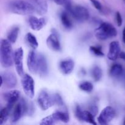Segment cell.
<instances>
[{"instance_id":"cell-1","label":"cell","mask_w":125,"mask_h":125,"mask_svg":"<svg viewBox=\"0 0 125 125\" xmlns=\"http://www.w3.org/2000/svg\"><path fill=\"white\" fill-rule=\"evenodd\" d=\"M0 61L4 68H9L13 65V52L12 43L7 39H2L1 41Z\"/></svg>"},{"instance_id":"cell-2","label":"cell","mask_w":125,"mask_h":125,"mask_svg":"<svg viewBox=\"0 0 125 125\" xmlns=\"http://www.w3.org/2000/svg\"><path fill=\"white\" fill-rule=\"evenodd\" d=\"M8 9L13 13L21 15H31L35 12L31 2H28L23 0H14L9 3Z\"/></svg>"},{"instance_id":"cell-3","label":"cell","mask_w":125,"mask_h":125,"mask_svg":"<svg viewBox=\"0 0 125 125\" xmlns=\"http://www.w3.org/2000/svg\"><path fill=\"white\" fill-rule=\"evenodd\" d=\"M117 30L111 23L103 22L98 28L95 29V34L96 39L100 40H106L114 38L117 35Z\"/></svg>"},{"instance_id":"cell-4","label":"cell","mask_w":125,"mask_h":125,"mask_svg":"<svg viewBox=\"0 0 125 125\" xmlns=\"http://www.w3.org/2000/svg\"><path fill=\"white\" fill-rule=\"evenodd\" d=\"M71 16L79 22H84L89 20L90 13L87 8L80 5H72V3L65 6Z\"/></svg>"},{"instance_id":"cell-5","label":"cell","mask_w":125,"mask_h":125,"mask_svg":"<svg viewBox=\"0 0 125 125\" xmlns=\"http://www.w3.org/2000/svg\"><path fill=\"white\" fill-rule=\"evenodd\" d=\"M21 85L23 91L29 98H33L35 95V83L33 78L28 74L22 76Z\"/></svg>"},{"instance_id":"cell-6","label":"cell","mask_w":125,"mask_h":125,"mask_svg":"<svg viewBox=\"0 0 125 125\" xmlns=\"http://www.w3.org/2000/svg\"><path fill=\"white\" fill-rule=\"evenodd\" d=\"M115 111L111 106H107L103 109L98 117V122L100 125L109 124L115 117Z\"/></svg>"},{"instance_id":"cell-7","label":"cell","mask_w":125,"mask_h":125,"mask_svg":"<svg viewBox=\"0 0 125 125\" xmlns=\"http://www.w3.org/2000/svg\"><path fill=\"white\" fill-rule=\"evenodd\" d=\"M37 102L40 109L43 111H46L54 106L52 95H50L45 90H42L39 94Z\"/></svg>"},{"instance_id":"cell-8","label":"cell","mask_w":125,"mask_h":125,"mask_svg":"<svg viewBox=\"0 0 125 125\" xmlns=\"http://www.w3.org/2000/svg\"><path fill=\"white\" fill-rule=\"evenodd\" d=\"M75 115L79 120L82 122H85L87 123L92 125H96L95 121V116L89 111H84L79 105L76 106Z\"/></svg>"},{"instance_id":"cell-9","label":"cell","mask_w":125,"mask_h":125,"mask_svg":"<svg viewBox=\"0 0 125 125\" xmlns=\"http://www.w3.org/2000/svg\"><path fill=\"white\" fill-rule=\"evenodd\" d=\"M23 50L21 47L17 48L13 52V63L15 65V69L20 76H23L24 74L23 69Z\"/></svg>"},{"instance_id":"cell-10","label":"cell","mask_w":125,"mask_h":125,"mask_svg":"<svg viewBox=\"0 0 125 125\" xmlns=\"http://www.w3.org/2000/svg\"><path fill=\"white\" fill-rule=\"evenodd\" d=\"M4 85L6 88L12 89L17 84V78L14 73L10 72H5L1 73V86Z\"/></svg>"},{"instance_id":"cell-11","label":"cell","mask_w":125,"mask_h":125,"mask_svg":"<svg viewBox=\"0 0 125 125\" xmlns=\"http://www.w3.org/2000/svg\"><path fill=\"white\" fill-rule=\"evenodd\" d=\"M46 45L50 50L54 51H60L61 50V45L57 32L52 29L51 34L46 39Z\"/></svg>"},{"instance_id":"cell-12","label":"cell","mask_w":125,"mask_h":125,"mask_svg":"<svg viewBox=\"0 0 125 125\" xmlns=\"http://www.w3.org/2000/svg\"><path fill=\"white\" fill-rule=\"evenodd\" d=\"M20 96V92L17 90H13L5 93L3 98L7 103V107L12 109L15 104L18 101Z\"/></svg>"},{"instance_id":"cell-13","label":"cell","mask_w":125,"mask_h":125,"mask_svg":"<svg viewBox=\"0 0 125 125\" xmlns=\"http://www.w3.org/2000/svg\"><path fill=\"white\" fill-rule=\"evenodd\" d=\"M48 65L46 57L43 54H38L37 73L40 77H45L48 74Z\"/></svg>"},{"instance_id":"cell-14","label":"cell","mask_w":125,"mask_h":125,"mask_svg":"<svg viewBox=\"0 0 125 125\" xmlns=\"http://www.w3.org/2000/svg\"><path fill=\"white\" fill-rule=\"evenodd\" d=\"M38 54L34 50L29 52L27 58V65L31 73L36 74L37 71Z\"/></svg>"},{"instance_id":"cell-15","label":"cell","mask_w":125,"mask_h":125,"mask_svg":"<svg viewBox=\"0 0 125 125\" xmlns=\"http://www.w3.org/2000/svg\"><path fill=\"white\" fill-rule=\"evenodd\" d=\"M31 28L34 31H40L45 26L47 20L45 18H38L34 16H31L28 20Z\"/></svg>"},{"instance_id":"cell-16","label":"cell","mask_w":125,"mask_h":125,"mask_svg":"<svg viewBox=\"0 0 125 125\" xmlns=\"http://www.w3.org/2000/svg\"><path fill=\"white\" fill-rule=\"evenodd\" d=\"M121 52L120 45L117 41H113L110 43L107 57L111 61H115Z\"/></svg>"},{"instance_id":"cell-17","label":"cell","mask_w":125,"mask_h":125,"mask_svg":"<svg viewBox=\"0 0 125 125\" xmlns=\"http://www.w3.org/2000/svg\"><path fill=\"white\" fill-rule=\"evenodd\" d=\"M31 3L37 14L43 15L47 12L48 7L47 0H31Z\"/></svg>"},{"instance_id":"cell-18","label":"cell","mask_w":125,"mask_h":125,"mask_svg":"<svg viewBox=\"0 0 125 125\" xmlns=\"http://www.w3.org/2000/svg\"><path fill=\"white\" fill-rule=\"evenodd\" d=\"M74 68V61L72 59H65L59 63L60 70L64 74H69L73 71Z\"/></svg>"},{"instance_id":"cell-19","label":"cell","mask_w":125,"mask_h":125,"mask_svg":"<svg viewBox=\"0 0 125 125\" xmlns=\"http://www.w3.org/2000/svg\"><path fill=\"white\" fill-rule=\"evenodd\" d=\"M70 13L67 11H63L61 13V20L62 25L65 29H70L73 28V22L70 17Z\"/></svg>"},{"instance_id":"cell-20","label":"cell","mask_w":125,"mask_h":125,"mask_svg":"<svg viewBox=\"0 0 125 125\" xmlns=\"http://www.w3.org/2000/svg\"><path fill=\"white\" fill-rule=\"evenodd\" d=\"M57 122H62L63 123H68L70 120V116L67 111H57L52 114Z\"/></svg>"},{"instance_id":"cell-21","label":"cell","mask_w":125,"mask_h":125,"mask_svg":"<svg viewBox=\"0 0 125 125\" xmlns=\"http://www.w3.org/2000/svg\"><path fill=\"white\" fill-rule=\"evenodd\" d=\"M110 75L113 78L120 77L123 73V68L119 63H114L110 69Z\"/></svg>"},{"instance_id":"cell-22","label":"cell","mask_w":125,"mask_h":125,"mask_svg":"<svg viewBox=\"0 0 125 125\" xmlns=\"http://www.w3.org/2000/svg\"><path fill=\"white\" fill-rule=\"evenodd\" d=\"M20 29L18 26H14L10 29L7 34V40L12 44L15 43L18 39Z\"/></svg>"},{"instance_id":"cell-23","label":"cell","mask_w":125,"mask_h":125,"mask_svg":"<svg viewBox=\"0 0 125 125\" xmlns=\"http://www.w3.org/2000/svg\"><path fill=\"white\" fill-rule=\"evenodd\" d=\"M25 40L28 45L31 46L33 50H35L39 46V43H38L36 37L31 33L28 32V34H26L25 36Z\"/></svg>"},{"instance_id":"cell-24","label":"cell","mask_w":125,"mask_h":125,"mask_svg":"<svg viewBox=\"0 0 125 125\" xmlns=\"http://www.w3.org/2000/svg\"><path fill=\"white\" fill-rule=\"evenodd\" d=\"M11 109L7 107H4L1 110L0 112V125H3L6 123L9 117L10 113L11 112Z\"/></svg>"},{"instance_id":"cell-25","label":"cell","mask_w":125,"mask_h":125,"mask_svg":"<svg viewBox=\"0 0 125 125\" xmlns=\"http://www.w3.org/2000/svg\"><path fill=\"white\" fill-rule=\"evenodd\" d=\"M91 75L95 81H99L103 76V71L98 66H95L91 70Z\"/></svg>"},{"instance_id":"cell-26","label":"cell","mask_w":125,"mask_h":125,"mask_svg":"<svg viewBox=\"0 0 125 125\" xmlns=\"http://www.w3.org/2000/svg\"><path fill=\"white\" fill-rule=\"evenodd\" d=\"M79 87L83 91L87 93H90L94 89V85L90 82L83 81L79 84Z\"/></svg>"},{"instance_id":"cell-27","label":"cell","mask_w":125,"mask_h":125,"mask_svg":"<svg viewBox=\"0 0 125 125\" xmlns=\"http://www.w3.org/2000/svg\"><path fill=\"white\" fill-rule=\"evenodd\" d=\"M57 122V120H56V118L54 117V116L52 115H51L47 116V117H45L44 118H43L42 120L40 122V125H54Z\"/></svg>"},{"instance_id":"cell-28","label":"cell","mask_w":125,"mask_h":125,"mask_svg":"<svg viewBox=\"0 0 125 125\" xmlns=\"http://www.w3.org/2000/svg\"><path fill=\"white\" fill-rule=\"evenodd\" d=\"M89 50L92 53L98 57H103L104 55L102 50V48L100 46H91Z\"/></svg>"},{"instance_id":"cell-29","label":"cell","mask_w":125,"mask_h":125,"mask_svg":"<svg viewBox=\"0 0 125 125\" xmlns=\"http://www.w3.org/2000/svg\"><path fill=\"white\" fill-rule=\"evenodd\" d=\"M52 100H53L54 105H57L58 106H64L63 100L62 97L59 94H55L52 95Z\"/></svg>"},{"instance_id":"cell-30","label":"cell","mask_w":125,"mask_h":125,"mask_svg":"<svg viewBox=\"0 0 125 125\" xmlns=\"http://www.w3.org/2000/svg\"><path fill=\"white\" fill-rule=\"evenodd\" d=\"M90 1L96 10H102L103 6L101 5V2L98 0H90Z\"/></svg>"},{"instance_id":"cell-31","label":"cell","mask_w":125,"mask_h":125,"mask_svg":"<svg viewBox=\"0 0 125 125\" xmlns=\"http://www.w3.org/2000/svg\"><path fill=\"white\" fill-rule=\"evenodd\" d=\"M115 19L117 25H118V26H121L122 25V23H123V19H122V17L119 12H117V13H116Z\"/></svg>"},{"instance_id":"cell-32","label":"cell","mask_w":125,"mask_h":125,"mask_svg":"<svg viewBox=\"0 0 125 125\" xmlns=\"http://www.w3.org/2000/svg\"><path fill=\"white\" fill-rule=\"evenodd\" d=\"M89 111L95 117L96 115V114H97L98 111V107L95 104H92L90 106V109H89Z\"/></svg>"},{"instance_id":"cell-33","label":"cell","mask_w":125,"mask_h":125,"mask_svg":"<svg viewBox=\"0 0 125 125\" xmlns=\"http://www.w3.org/2000/svg\"><path fill=\"white\" fill-rule=\"evenodd\" d=\"M57 5H62V6H64L65 4L66 3L68 0H52Z\"/></svg>"},{"instance_id":"cell-34","label":"cell","mask_w":125,"mask_h":125,"mask_svg":"<svg viewBox=\"0 0 125 125\" xmlns=\"http://www.w3.org/2000/svg\"><path fill=\"white\" fill-rule=\"evenodd\" d=\"M119 57L123 61H125V51H121L119 54Z\"/></svg>"},{"instance_id":"cell-35","label":"cell","mask_w":125,"mask_h":125,"mask_svg":"<svg viewBox=\"0 0 125 125\" xmlns=\"http://www.w3.org/2000/svg\"><path fill=\"white\" fill-rule=\"evenodd\" d=\"M123 41L125 44V28H124L123 31Z\"/></svg>"},{"instance_id":"cell-36","label":"cell","mask_w":125,"mask_h":125,"mask_svg":"<svg viewBox=\"0 0 125 125\" xmlns=\"http://www.w3.org/2000/svg\"><path fill=\"white\" fill-rule=\"evenodd\" d=\"M123 125H125V120H124V122H123Z\"/></svg>"}]
</instances>
